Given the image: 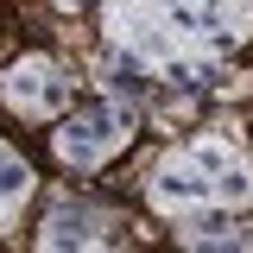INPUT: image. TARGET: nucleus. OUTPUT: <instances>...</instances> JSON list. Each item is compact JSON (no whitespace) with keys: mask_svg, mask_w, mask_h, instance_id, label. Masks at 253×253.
I'll return each instance as SVG.
<instances>
[{"mask_svg":"<svg viewBox=\"0 0 253 253\" xmlns=\"http://www.w3.org/2000/svg\"><path fill=\"white\" fill-rule=\"evenodd\" d=\"M95 6L114 63L165 89H215L221 63L253 38V0H57Z\"/></svg>","mask_w":253,"mask_h":253,"instance_id":"obj_1","label":"nucleus"},{"mask_svg":"<svg viewBox=\"0 0 253 253\" xmlns=\"http://www.w3.org/2000/svg\"><path fill=\"white\" fill-rule=\"evenodd\" d=\"M146 203L165 221H196V215H234L253 209V152L234 126L190 133L146 171Z\"/></svg>","mask_w":253,"mask_h":253,"instance_id":"obj_2","label":"nucleus"},{"mask_svg":"<svg viewBox=\"0 0 253 253\" xmlns=\"http://www.w3.org/2000/svg\"><path fill=\"white\" fill-rule=\"evenodd\" d=\"M133 133H139V108L121 89H95V95H76L51 121V152L63 171H101L133 146Z\"/></svg>","mask_w":253,"mask_h":253,"instance_id":"obj_3","label":"nucleus"},{"mask_svg":"<svg viewBox=\"0 0 253 253\" xmlns=\"http://www.w3.org/2000/svg\"><path fill=\"white\" fill-rule=\"evenodd\" d=\"M76 101V70L51 51H26L0 70V108L13 121H57Z\"/></svg>","mask_w":253,"mask_h":253,"instance_id":"obj_4","label":"nucleus"},{"mask_svg":"<svg viewBox=\"0 0 253 253\" xmlns=\"http://www.w3.org/2000/svg\"><path fill=\"white\" fill-rule=\"evenodd\" d=\"M108 228H114V215H108V209H89V203H83V209H70V203H63V209H51V215H44L38 247H108V241H114Z\"/></svg>","mask_w":253,"mask_h":253,"instance_id":"obj_5","label":"nucleus"},{"mask_svg":"<svg viewBox=\"0 0 253 253\" xmlns=\"http://www.w3.org/2000/svg\"><path fill=\"white\" fill-rule=\"evenodd\" d=\"M32 190H38V171L26 165V152H13V146L0 139V234H6V228H19Z\"/></svg>","mask_w":253,"mask_h":253,"instance_id":"obj_6","label":"nucleus"}]
</instances>
